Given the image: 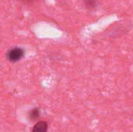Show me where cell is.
I'll use <instances>...</instances> for the list:
<instances>
[{"instance_id": "1", "label": "cell", "mask_w": 133, "mask_h": 132, "mask_svg": "<svg viewBox=\"0 0 133 132\" xmlns=\"http://www.w3.org/2000/svg\"><path fill=\"white\" fill-rule=\"evenodd\" d=\"M24 54V51L20 47H13L7 52V58L12 62H16L19 61Z\"/></svg>"}, {"instance_id": "2", "label": "cell", "mask_w": 133, "mask_h": 132, "mask_svg": "<svg viewBox=\"0 0 133 132\" xmlns=\"http://www.w3.org/2000/svg\"><path fill=\"white\" fill-rule=\"evenodd\" d=\"M48 123L41 121L34 124L32 128V132H48Z\"/></svg>"}, {"instance_id": "3", "label": "cell", "mask_w": 133, "mask_h": 132, "mask_svg": "<svg viewBox=\"0 0 133 132\" xmlns=\"http://www.w3.org/2000/svg\"><path fill=\"white\" fill-rule=\"evenodd\" d=\"M28 117H29V119L30 121H36L40 117V110L39 108H34L32 110H30L29 111V114H28Z\"/></svg>"}, {"instance_id": "4", "label": "cell", "mask_w": 133, "mask_h": 132, "mask_svg": "<svg viewBox=\"0 0 133 132\" xmlns=\"http://www.w3.org/2000/svg\"><path fill=\"white\" fill-rule=\"evenodd\" d=\"M83 2L86 9H88L90 10L94 9L98 5L97 0H83Z\"/></svg>"}, {"instance_id": "5", "label": "cell", "mask_w": 133, "mask_h": 132, "mask_svg": "<svg viewBox=\"0 0 133 132\" xmlns=\"http://www.w3.org/2000/svg\"><path fill=\"white\" fill-rule=\"evenodd\" d=\"M21 1L25 2V3H32V2H35L37 0H21Z\"/></svg>"}]
</instances>
